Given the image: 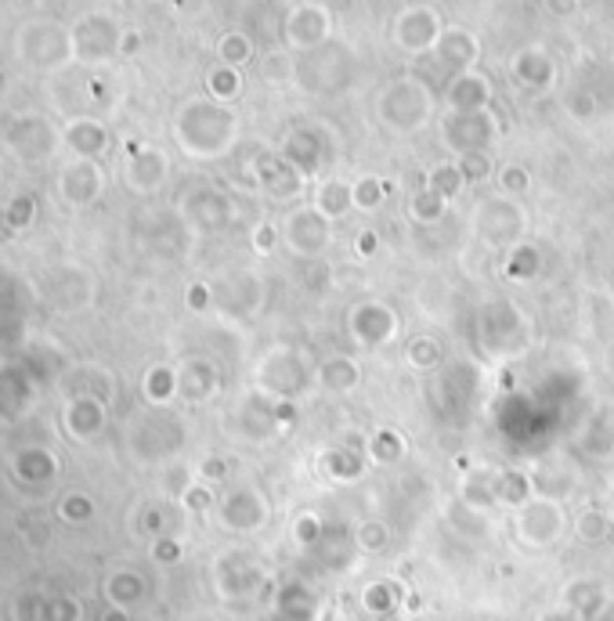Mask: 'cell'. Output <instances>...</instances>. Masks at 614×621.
Wrapping results in <instances>:
<instances>
[{
	"label": "cell",
	"mask_w": 614,
	"mask_h": 621,
	"mask_svg": "<svg viewBox=\"0 0 614 621\" xmlns=\"http://www.w3.org/2000/svg\"><path fill=\"white\" fill-rule=\"evenodd\" d=\"M15 52L30 69H41V72L61 69L77 55L72 52V33L61 30L58 22H44V19L26 22V26L15 33Z\"/></svg>",
	"instance_id": "obj_1"
},
{
	"label": "cell",
	"mask_w": 614,
	"mask_h": 621,
	"mask_svg": "<svg viewBox=\"0 0 614 621\" xmlns=\"http://www.w3.org/2000/svg\"><path fill=\"white\" fill-rule=\"evenodd\" d=\"M58 145L55 127L44 116H19L11 120L8 127V148L15 153L22 163H41V159H52Z\"/></svg>",
	"instance_id": "obj_2"
},
{
	"label": "cell",
	"mask_w": 614,
	"mask_h": 621,
	"mask_svg": "<svg viewBox=\"0 0 614 621\" xmlns=\"http://www.w3.org/2000/svg\"><path fill=\"white\" fill-rule=\"evenodd\" d=\"M116 47V26L113 19L105 15H88L72 26V52L83 61H94V58H105L109 52Z\"/></svg>",
	"instance_id": "obj_3"
},
{
	"label": "cell",
	"mask_w": 614,
	"mask_h": 621,
	"mask_svg": "<svg viewBox=\"0 0 614 621\" xmlns=\"http://www.w3.org/2000/svg\"><path fill=\"white\" fill-rule=\"evenodd\" d=\"M61 192L69 203H91L98 192V170L94 163H72L61 173Z\"/></svg>",
	"instance_id": "obj_4"
},
{
	"label": "cell",
	"mask_w": 614,
	"mask_h": 621,
	"mask_svg": "<svg viewBox=\"0 0 614 621\" xmlns=\"http://www.w3.org/2000/svg\"><path fill=\"white\" fill-rule=\"evenodd\" d=\"M66 138H69V145L77 148V153H83V156H98V153L105 148V131L98 127L94 120H77V123L69 127Z\"/></svg>",
	"instance_id": "obj_5"
}]
</instances>
